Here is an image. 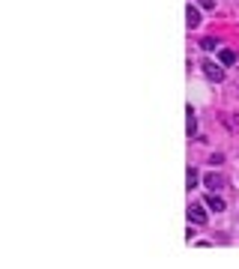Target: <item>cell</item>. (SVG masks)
Returning <instances> with one entry per match:
<instances>
[{"mask_svg":"<svg viewBox=\"0 0 239 269\" xmlns=\"http://www.w3.org/2000/svg\"><path fill=\"white\" fill-rule=\"evenodd\" d=\"M204 75H207L209 81H215V84H218V81H224V69H221V66H215V63H209V60L204 63Z\"/></svg>","mask_w":239,"mask_h":269,"instance_id":"1","label":"cell"},{"mask_svg":"<svg viewBox=\"0 0 239 269\" xmlns=\"http://www.w3.org/2000/svg\"><path fill=\"white\" fill-rule=\"evenodd\" d=\"M185 215H188L191 224H207V212H204V207H197V204H191Z\"/></svg>","mask_w":239,"mask_h":269,"instance_id":"2","label":"cell"},{"mask_svg":"<svg viewBox=\"0 0 239 269\" xmlns=\"http://www.w3.org/2000/svg\"><path fill=\"white\" fill-rule=\"evenodd\" d=\"M204 185H207L209 191H221V188H224V177L212 171V174H207V177H204Z\"/></svg>","mask_w":239,"mask_h":269,"instance_id":"3","label":"cell"},{"mask_svg":"<svg viewBox=\"0 0 239 269\" xmlns=\"http://www.w3.org/2000/svg\"><path fill=\"white\" fill-rule=\"evenodd\" d=\"M185 120H188V123H185V132H188V138H194V135H197V114L191 111V105H188V111H185Z\"/></svg>","mask_w":239,"mask_h":269,"instance_id":"4","label":"cell"},{"mask_svg":"<svg viewBox=\"0 0 239 269\" xmlns=\"http://www.w3.org/2000/svg\"><path fill=\"white\" fill-rule=\"evenodd\" d=\"M185 21H188V30H194V27H201V12H197L191 3H188V9H185Z\"/></svg>","mask_w":239,"mask_h":269,"instance_id":"5","label":"cell"},{"mask_svg":"<svg viewBox=\"0 0 239 269\" xmlns=\"http://www.w3.org/2000/svg\"><path fill=\"white\" fill-rule=\"evenodd\" d=\"M204 204H207L209 209H215V212H224V201H221L218 195H207V198H204Z\"/></svg>","mask_w":239,"mask_h":269,"instance_id":"6","label":"cell"},{"mask_svg":"<svg viewBox=\"0 0 239 269\" xmlns=\"http://www.w3.org/2000/svg\"><path fill=\"white\" fill-rule=\"evenodd\" d=\"M218 60H221L224 66H233V63H236V51H230V48H221V51H218Z\"/></svg>","mask_w":239,"mask_h":269,"instance_id":"7","label":"cell"},{"mask_svg":"<svg viewBox=\"0 0 239 269\" xmlns=\"http://www.w3.org/2000/svg\"><path fill=\"white\" fill-rule=\"evenodd\" d=\"M197 179H201V174H197V168H188V174H185V188L191 191V188L197 185Z\"/></svg>","mask_w":239,"mask_h":269,"instance_id":"8","label":"cell"},{"mask_svg":"<svg viewBox=\"0 0 239 269\" xmlns=\"http://www.w3.org/2000/svg\"><path fill=\"white\" fill-rule=\"evenodd\" d=\"M201 48H204V51H215L218 45H215V39H201Z\"/></svg>","mask_w":239,"mask_h":269,"instance_id":"9","label":"cell"},{"mask_svg":"<svg viewBox=\"0 0 239 269\" xmlns=\"http://www.w3.org/2000/svg\"><path fill=\"white\" fill-rule=\"evenodd\" d=\"M197 3H201L204 9H212V6H215V0H197Z\"/></svg>","mask_w":239,"mask_h":269,"instance_id":"10","label":"cell"}]
</instances>
